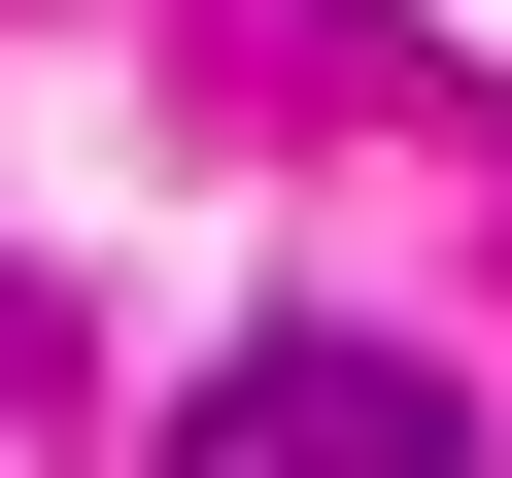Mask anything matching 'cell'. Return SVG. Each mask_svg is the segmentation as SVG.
<instances>
[{"instance_id": "6da1fadb", "label": "cell", "mask_w": 512, "mask_h": 478, "mask_svg": "<svg viewBox=\"0 0 512 478\" xmlns=\"http://www.w3.org/2000/svg\"><path fill=\"white\" fill-rule=\"evenodd\" d=\"M171 478H478V410H444L410 342H239V376L171 410Z\"/></svg>"}]
</instances>
